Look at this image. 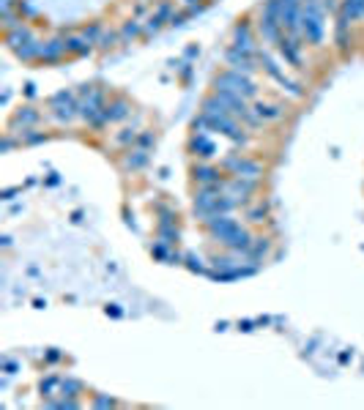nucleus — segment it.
<instances>
[{
	"instance_id": "obj_1",
	"label": "nucleus",
	"mask_w": 364,
	"mask_h": 410,
	"mask_svg": "<svg viewBox=\"0 0 364 410\" xmlns=\"http://www.w3.org/2000/svg\"><path fill=\"white\" fill-rule=\"evenodd\" d=\"M200 115H203L208 132H219V134H225L227 140H233L236 145H247V143H249V134H247V129L238 123V118H233L214 96H208V99L203 101Z\"/></svg>"
},
{
	"instance_id": "obj_2",
	"label": "nucleus",
	"mask_w": 364,
	"mask_h": 410,
	"mask_svg": "<svg viewBox=\"0 0 364 410\" xmlns=\"http://www.w3.org/2000/svg\"><path fill=\"white\" fill-rule=\"evenodd\" d=\"M323 3L321 0H304L302 5V38L312 47L323 44L326 36V25H323Z\"/></svg>"
},
{
	"instance_id": "obj_3",
	"label": "nucleus",
	"mask_w": 364,
	"mask_h": 410,
	"mask_svg": "<svg viewBox=\"0 0 364 410\" xmlns=\"http://www.w3.org/2000/svg\"><path fill=\"white\" fill-rule=\"evenodd\" d=\"M233 118H238V121H244L247 126H252V129H263V121L258 118V112L255 110H249L247 107V99L244 96H238L236 91H230V88H219V85H214V93H211Z\"/></svg>"
},
{
	"instance_id": "obj_4",
	"label": "nucleus",
	"mask_w": 364,
	"mask_h": 410,
	"mask_svg": "<svg viewBox=\"0 0 364 410\" xmlns=\"http://www.w3.org/2000/svg\"><path fill=\"white\" fill-rule=\"evenodd\" d=\"M255 27L266 44H280V38L285 36L282 22H280V0H263L260 3V14H258Z\"/></svg>"
},
{
	"instance_id": "obj_5",
	"label": "nucleus",
	"mask_w": 364,
	"mask_h": 410,
	"mask_svg": "<svg viewBox=\"0 0 364 410\" xmlns=\"http://www.w3.org/2000/svg\"><path fill=\"white\" fill-rule=\"evenodd\" d=\"M77 96H80V118L96 129V123L102 118V110L107 104L104 101V91L96 88V85H82V91Z\"/></svg>"
},
{
	"instance_id": "obj_6",
	"label": "nucleus",
	"mask_w": 364,
	"mask_h": 410,
	"mask_svg": "<svg viewBox=\"0 0 364 410\" xmlns=\"http://www.w3.org/2000/svg\"><path fill=\"white\" fill-rule=\"evenodd\" d=\"M214 85H219V88H230V91H236L238 96H244L247 101H249V99H258V85H255V80H252L249 74L236 71V69H225V71H219V74L214 77Z\"/></svg>"
},
{
	"instance_id": "obj_7",
	"label": "nucleus",
	"mask_w": 364,
	"mask_h": 410,
	"mask_svg": "<svg viewBox=\"0 0 364 410\" xmlns=\"http://www.w3.org/2000/svg\"><path fill=\"white\" fill-rule=\"evenodd\" d=\"M222 170H227L230 176H241V178H258L263 176V165L258 159H249V156H241V154H230L222 159Z\"/></svg>"
},
{
	"instance_id": "obj_8",
	"label": "nucleus",
	"mask_w": 364,
	"mask_h": 410,
	"mask_svg": "<svg viewBox=\"0 0 364 410\" xmlns=\"http://www.w3.org/2000/svg\"><path fill=\"white\" fill-rule=\"evenodd\" d=\"M49 107H52V118L58 123H69L74 115H80V101H77V93L71 91H60L49 99Z\"/></svg>"
},
{
	"instance_id": "obj_9",
	"label": "nucleus",
	"mask_w": 364,
	"mask_h": 410,
	"mask_svg": "<svg viewBox=\"0 0 364 410\" xmlns=\"http://www.w3.org/2000/svg\"><path fill=\"white\" fill-rule=\"evenodd\" d=\"M233 44L230 47H236V49H241V52H258L260 47H258V27L252 25V19H238L236 25H233Z\"/></svg>"
},
{
	"instance_id": "obj_10",
	"label": "nucleus",
	"mask_w": 364,
	"mask_h": 410,
	"mask_svg": "<svg viewBox=\"0 0 364 410\" xmlns=\"http://www.w3.org/2000/svg\"><path fill=\"white\" fill-rule=\"evenodd\" d=\"M260 189V181L258 178H241V176H230L227 181H225V192L230 195V197H236L241 205H249L252 200V195Z\"/></svg>"
},
{
	"instance_id": "obj_11",
	"label": "nucleus",
	"mask_w": 364,
	"mask_h": 410,
	"mask_svg": "<svg viewBox=\"0 0 364 410\" xmlns=\"http://www.w3.org/2000/svg\"><path fill=\"white\" fill-rule=\"evenodd\" d=\"M225 63H227L230 69H236V71L252 77V74L258 71V52L252 55V52H241V49H236V47H227V49H225Z\"/></svg>"
},
{
	"instance_id": "obj_12",
	"label": "nucleus",
	"mask_w": 364,
	"mask_h": 410,
	"mask_svg": "<svg viewBox=\"0 0 364 410\" xmlns=\"http://www.w3.org/2000/svg\"><path fill=\"white\" fill-rule=\"evenodd\" d=\"M129 112H132V104L126 101V99H113V101H107L104 104V110H102V118H99V123H96V129H102V126H107V123H118V121H124V118H129Z\"/></svg>"
},
{
	"instance_id": "obj_13",
	"label": "nucleus",
	"mask_w": 364,
	"mask_h": 410,
	"mask_svg": "<svg viewBox=\"0 0 364 410\" xmlns=\"http://www.w3.org/2000/svg\"><path fill=\"white\" fill-rule=\"evenodd\" d=\"M302 47H304V44H302V38H293V36H282V38H280V44H277L280 55H282V58H285L291 66H296V69L304 63Z\"/></svg>"
},
{
	"instance_id": "obj_14",
	"label": "nucleus",
	"mask_w": 364,
	"mask_h": 410,
	"mask_svg": "<svg viewBox=\"0 0 364 410\" xmlns=\"http://www.w3.org/2000/svg\"><path fill=\"white\" fill-rule=\"evenodd\" d=\"M192 178L197 186H214V184H225V176L219 167L214 165H194L192 167Z\"/></svg>"
},
{
	"instance_id": "obj_15",
	"label": "nucleus",
	"mask_w": 364,
	"mask_h": 410,
	"mask_svg": "<svg viewBox=\"0 0 364 410\" xmlns=\"http://www.w3.org/2000/svg\"><path fill=\"white\" fill-rule=\"evenodd\" d=\"M66 55H69L66 41H63V38H52V41L41 44L38 60H41V63H58V60H60V58H66Z\"/></svg>"
},
{
	"instance_id": "obj_16",
	"label": "nucleus",
	"mask_w": 364,
	"mask_h": 410,
	"mask_svg": "<svg viewBox=\"0 0 364 410\" xmlns=\"http://www.w3.org/2000/svg\"><path fill=\"white\" fill-rule=\"evenodd\" d=\"M189 148H192L200 159H208V156H214V154H216V148H214V143L208 140V134H205V132H194V134H192V140H189Z\"/></svg>"
},
{
	"instance_id": "obj_17",
	"label": "nucleus",
	"mask_w": 364,
	"mask_h": 410,
	"mask_svg": "<svg viewBox=\"0 0 364 410\" xmlns=\"http://www.w3.org/2000/svg\"><path fill=\"white\" fill-rule=\"evenodd\" d=\"M63 41H66V47H69V55H85V52L91 49L88 38H85L80 30H77V33H71V30L66 33V30H63Z\"/></svg>"
},
{
	"instance_id": "obj_18",
	"label": "nucleus",
	"mask_w": 364,
	"mask_h": 410,
	"mask_svg": "<svg viewBox=\"0 0 364 410\" xmlns=\"http://www.w3.org/2000/svg\"><path fill=\"white\" fill-rule=\"evenodd\" d=\"M255 112H258V118H260L263 123L280 121V118L285 115V110H282L280 104H271V101H258V104H255Z\"/></svg>"
},
{
	"instance_id": "obj_19",
	"label": "nucleus",
	"mask_w": 364,
	"mask_h": 410,
	"mask_svg": "<svg viewBox=\"0 0 364 410\" xmlns=\"http://www.w3.org/2000/svg\"><path fill=\"white\" fill-rule=\"evenodd\" d=\"M340 16H345L348 22H356L364 16V0H340Z\"/></svg>"
},
{
	"instance_id": "obj_20",
	"label": "nucleus",
	"mask_w": 364,
	"mask_h": 410,
	"mask_svg": "<svg viewBox=\"0 0 364 410\" xmlns=\"http://www.w3.org/2000/svg\"><path fill=\"white\" fill-rule=\"evenodd\" d=\"M148 165V148L137 145V148H129V156H126V167L129 170H140Z\"/></svg>"
},
{
	"instance_id": "obj_21",
	"label": "nucleus",
	"mask_w": 364,
	"mask_h": 410,
	"mask_svg": "<svg viewBox=\"0 0 364 410\" xmlns=\"http://www.w3.org/2000/svg\"><path fill=\"white\" fill-rule=\"evenodd\" d=\"M143 33H146V25H140L137 19H129V22H124V27H121V41L129 44V41L140 38Z\"/></svg>"
},
{
	"instance_id": "obj_22",
	"label": "nucleus",
	"mask_w": 364,
	"mask_h": 410,
	"mask_svg": "<svg viewBox=\"0 0 364 410\" xmlns=\"http://www.w3.org/2000/svg\"><path fill=\"white\" fill-rule=\"evenodd\" d=\"M41 121V115L33 110V107H22L16 115H14V123H22V126H33V123H38Z\"/></svg>"
},
{
	"instance_id": "obj_23",
	"label": "nucleus",
	"mask_w": 364,
	"mask_h": 410,
	"mask_svg": "<svg viewBox=\"0 0 364 410\" xmlns=\"http://www.w3.org/2000/svg\"><path fill=\"white\" fill-rule=\"evenodd\" d=\"M80 33H82V36L88 38V44H99V38H102L104 27H102V22H91V25L80 27Z\"/></svg>"
},
{
	"instance_id": "obj_24",
	"label": "nucleus",
	"mask_w": 364,
	"mask_h": 410,
	"mask_svg": "<svg viewBox=\"0 0 364 410\" xmlns=\"http://www.w3.org/2000/svg\"><path fill=\"white\" fill-rule=\"evenodd\" d=\"M266 216H269V208L263 203H258L255 208H247V219H249V221H263Z\"/></svg>"
},
{
	"instance_id": "obj_25",
	"label": "nucleus",
	"mask_w": 364,
	"mask_h": 410,
	"mask_svg": "<svg viewBox=\"0 0 364 410\" xmlns=\"http://www.w3.org/2000/svg\"><path fill=\"white\" fill-rule=\"evenodd\" d=\"M118 38H121V33H113V30L107 33V30H104V33H102V38H99V47H102V49H110V47H115V41H118Z\"/></svg>"
},
{
	"instance_id": "obj_26",
	"label": "nucleus",
	"mask_w": 364,
	"mask_h": 410,
	"mask_svg": "<svg viewBox=\"0 0 364 410\" xmlns=\"http://www.w3.org/2000/svg\"><path fill=\"white\" fill-rule=\"evenodd\" d=\"M186 19H189V14H186V11H183V14H173L168 25H173V27H181V25H183V22H186Z\"/></svg>"
},
{
	"instance_id": "obj_27",
	"label": "nucleus",
	"mask_w": 364,
	"mask_h": 410,
	"mask_svg": "<svg viewBox=\"0 0 364 410\" xmlns=\"http://www.w3.org/2000/svg\"><path fill=\"white\" fill-rule=\"evenodd\" d=\"M186 263H189V268H192V271H203V263H200V257H194V254H186Z\"/></svg>"
},
{
	"instance_id": "obj_28",
	"label": "nucleus",
	"mask_w": 364,
	"mask_h": 410,
	"mask_svg": "<svg viewBox=\"0 0 364 410\" xmlns=\"http://www.w3.org/2000/svg\"><path fill=\"white\" fill-rule=\"evenodd\" d=\"M183 5H186V8H192V5H203V3H200V0H181Z\"/></svg>"
}]
</instances>
